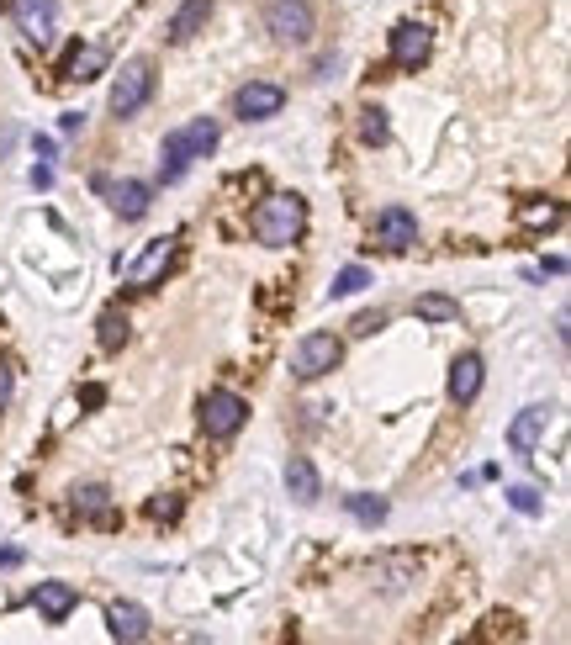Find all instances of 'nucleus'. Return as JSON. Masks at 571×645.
Instances as JSON below:
<instances>
[{
	"label": "nucleus",
	"mask_w": 571,
	"mask_h": 645,
	"mask_svg": "<svg viewBox=\"0 0 571 645\" xmlns=\"http://www.w3.org/2000/svg\"><path fill=\"white\" fill-rule=\"evenodd\" d=\"M212 149H217V122H212V117H196L191 127H175V133H164L159 180H164V186H175V180L186 175L196 159H207Z\"/></svg>",
	"instance_id": "f257e3e1"
},
{
	"label": "nucleus",
	"mask_w": 571,
	"mask_h": 645,
	"mask_svg": "<svg viewBox=\"0 0 571 645\" xmlns=\"http://www.w3.org/2000/svg\"><path fill=\"white\" fill-rule=\"evenodd\" d=\"M249 228H254V238H260V244H270V249L297 244L302 228H307V201L291 196V191H275V196H265L260 207H254Z\"/></svg>",
	"instance_id": "f03ea898"
},
{
	"label": "nucleus",
	"mask_w": 571,
	"mask_h": 645,
	"mask_svg": "<svg viewBox=\"0 0 571 645\" xmlns=\"http://www.w3.org/2000/svg\"><path fill=\"white\" fill-rule=\"evenodd\" d=\"M154 96V69L149 59H133V64H122V75L112 85V117H138L143 106H149Z\"/></svg>",
	"instance_id": "7ed1b4c3"
},
{
	"label": "nucleus",
	"mask_w": 571,
	"mask_h": 645,
	"mask_svg": "<svg viewBox=\"0 0 571 645\" xmlns=\"http://www.w3.org/2000/svg\"><path fill=\"white\" fill-rule=\"evenodd\" d=\"M244 418H249V402L238 392H207L201 397V429H207V439H233L244 429Z\"/></svg>",
	"instance_id": "20e7f679"
},
{
	"label": "nucleus",
	"mask_w": 571,
	"mask_h": 645,
	"mask_svg": "<svg viewBox=\"0 0 571 645\" xmlns=\"http://www.w3.org/2000/svg\"><path fill=\"white\" fill-rule=\"evenodd\" d=\"M339 360H344V344L334 334H307L297 344V355H291V371H297V381H318V376L334 371Z\"/></svg>",
	"instance_id": "39448f33"
},
{
	"label": "nucleus",
	"mask_w": 571,
	"mask_h": 645,
	"mask_svg": "<svg viewBox=\"0 0 571 645\" xmlns=\"http://www.w3.org/2000/svg\"><path fill=\"white\" fill-rule=\"evenodd\" d=\"M265 27L275 32L281 43H312V6L307 0H270L265 6Z\"/></svg>",
	"instance_id": "423d86ee"
},
{
	"label": "nucleus",
	"mask_w": 571,
	"mask_h": 645,
	"mask_svg": "<svg viewBox=\"0 0 571 645\" xmlns=\"http://www.w3.org/2000/svg\"><path fill=\"white\" fill-rule=\"evenodd\" d=\"M175 249H180V233H164V238H154V244L143 249V260L127 265V286H133V291H149V286L159 281V275L175 265Z\"/></svg>",
	"instance_id": "0eeeda50"
},
{
	"label": "nucleus",
	"mask_w": 571,
	"mask_h": 645,
	"mask_svg": "<svg viewBox=\"0 0 571 645\" xmlns=\"http://www.w3.org/2000/svg\"><path fill=\"white\" fill-rule=\"evenodd\" d=\"M434 53V32L423 22H397L392 27V64L397 69H423Z\"/></svg>",
	"instance_id": "6e6552de"
},
{
	"label": "nucleus",
	"mask_w": 571,
	"mask_h": 645,
	"mask_svg": "<svg viewBox=\"0 0 571 645\" xmlns=\"http://www.w3.org/2000/svg\"><path fill=\"white\" fill-rule=\"evenodd\" d=\"M11 22L22 27V38L32 43H53V27H59V6L53 0H11Z\"/></svg>",
	"instance_id": "1a4fd4ad"
},
{
	"label": "nucleus",
	"mask_w": 571,
	"mask_h": 645,
	"mask_svg": "<svg viewBox=\"0 0 571 645\" xmlns=\"http://www.w3.org/2000/svg\"><path fill=\"white\" fill-rule=\"evenodd\" d=\"M281 106H286V90L270 85V80H249V85L233 96V112L244 117V122H265V117L281 112Z\"/></svg>",
	"instance_id": "9d476101"
},
{
	"label": "nucleus",
	"mask_w": 571,
	"mask_h": 645,
	"mask_svg": "<svg viewBox=\"0 0 571 645\" xmlns=\"http://www.w3.org/2000/svg\"><path fill=\"white\" fill-rule=\"evenodd\" d=\"M96 191L112 201V212H122L127 223H138V217L149 212V186H143V180H96Z\"/></svg>",
	"instance_id": "9b49d317"
},
{
	"label": "nucleus",
	"mask_w": 571,
	"mask_h": 645,
	"mask_svg": "<svg viewBox=\"0 0 571 645\" xmlns=\"http://www.w3.org/2000/svg\"><path fill=\"white\" fill-rule=\"evenodd\" d=\"M376 244H386V249H408V244H418V217H413L408 207H386V212H376Z\"/></svg>",
	"instance_id": "f8f14e48"
},
{
	"label": "nucleus",
	"mask_w": 571,
	"mask_h": 645,
	"mask_svg": "<svg viewBox=\"0 0 571 645\" xmlns=\"http://www.w3.org/2000/svg\"><path fill=\"white\" fill-rule=\"evenodd\" d=\"M75 603H80V593L69 582H38V587H32V608H38L48 624H64Z\"/></svg>",
	"instance_id": "ddd939ff"
},
{
	"label": "nucleus",
	"mask_w": 571,
	"mask_h": 645,
	"mask_svg": "<svg viewBox=\"0 0 571 645\" xmlns=\"http://www.w3.org/2000/svg\"><path fill=\"white\" fill-rule=\"evenodd\" d=\"M482 376H487V365H482V355H460L455 365H450V397L466 408V402H476V392H482Z\"/></svg>",
	"instance_id": "4468645a"
},
{
	"label": "nucleus",
	"mask_w": 571,
	"mask_h": 645,
	"mask_svg": "<svg viewBox=\"0 0 571 645\" xmlns=\"http://www.w3.org/2000/svg\"><path fill=\"white\" fill-rule=\"evenodd\" d=\"M106 630L117 640H149V614L138 603H106Z\"/></svg>",
	"instance_id": "2eb2a0df"
},
{
	"label": "nucleus",
	"mask_w": 571,
	"mask_h": 645,
	"mask_svg": "<svg viewBox=\"0 0 571 645\" xmlns=\"http://www.w3.org/2000/svg\"><path fill=\"white\" fill-rule=\"evenodd\" d=\"M545 418H550V408H524L513 418V429H508L513 455H534V445H540V434H545Z\"/></svg>",
	"instance_id": "dca6fc26"
},
{
	"label": "nucleus",
	"mask_w": 571,
	"mask_h": 645,
	"mask_svg": "<svg viewBox=\"0 0 571 645\" xmlns=\"http://www.w3.org/2000/svg\"><path fill=\"white\" fill-rule=\"evenodd\" d=\"M207 16H212V0H186L175 16H170V43H191L201 27H207Z\"/></svg>",
	"instance_id": "f3484780"
},
{
	"label": "nucleus",
	"mask_w": 571,
	"mask_h": 645,
	"mask_svg": "<svg viewBox=\"0 0 571 645\" xmlns=\"http://www.w3.org/2000/svg\"><path fill=\"white\" fill-rule=\"evenodd\" d=\"M286 492L297 497V503H318V471H312L307 455H291V466H286Z\"/></svg>",
	"instance_id": "a211bd4d"
},
{
	"label": "nucleus",
	"mask_w": 571,
	"mask_h": 645,
	"mask_svg": "<svg viewBox=\"0 0 571 645\" xmlns=\"http://www.w3.org/2000/svg\"><path fill=\"white\" fill-rule=\"evenodd\" d=\"M344 508H349V519L355 524H365V529H376V524H386V497H371V492H355V497H344Z\"/></svg>",
	"instance_id": "6ab92c4d"
},
{
	"label": "nucleus",
	"mask_w": 571,
	"mask_h": 645,
	"mask_svg": "<svg viewBox=\"0 0 571 645\" xmlns=\"http://www.w3.org/2000/svg\"><path fill=\"white\" fill-rule=\"evenodd\" d=\"M101 69H106V48L90 43V48H75V53H69V80H96Z\"/></svg>",
	"instance_id": "aec40b11"
},
{
	"label": "nucleus",
	"mask_w": 571,
	"mask_h": 645,
	"mask_svg": "<svg viewBox=\"0 0 571 645\" xmlns=\"http://www.w3.org/2000/svg\"><path fill=\"white\" fill-rule=\"evenodd\" d=\"M365 286H371V270H365V265H344L334 275V286H328V297H355V291H365Z\"/></svg>",
	"instance_id": "412c9836"
},
{
	"label": "nucleus",
	"mask_w": 571,
	"mask_h": 645,
	"mask_svg": "<svg viewBox=\"0 0 571 645\" xmlns=\"http://www.w3.org/2000/svg\"><path fill=\"white\" fill-rule=\"evenodd\" d=\"M418 318L423 323H455L460 318V302H450V297H418Z\"/></svg>",
	"instance_id": "4be33fe9"
},
{
	"label": "nucleus",
	"mask_w": 571,
	"mask_h": 645,
	"mask_svg": "<svg viewBox=\"0 0 571 645\" xmlns=\"http://www.w3.org/2000/svg\"><path fill=\"white\" fill-rule=\"evenodd\" d=\"M122 344H127V312L106 307L101 312V349H122Z\"/></svg>",
	"instance_id": "5701e85b"
},
{
	"label": "nucleus",
	"mask_w": 571,
	"mask_h": 645,
	"mask_svg": "<svg viewBox=\"0 0 571 645\" xmlns=\"http://www.w3.org/2000/svg\"><path fill=\"white\" fill-rule=\"evenodd\" d=\"M360 138L365 143H386V112L381 106H365L360 112Z\"/></svg>",
	"instance_id": "b1692460"
},
{
	"label": "nucleus",
	"mask_w": 571,
	"mask_h": 645,
	"mask_svg": "<svg viewBox=\"0 0 571 645\" xmlns=\"http://www.w3.org/2000/svg\"><path fill=\"white\" fill-rule=\"evenodd\" d=\"M75 508L85 519H101L106 513V487H75Z\"/></svg>",
	"instance_id": "393cba45"
},
{
	"label": "nucleus",
	"mask_w": 571,
	"mask_h": 645,
	"mask_svg": "<svg viewBox=\"0 0 571 645\" xmlns=\"http://www.w3.org/2000/svg\"><path fill=\"white\" fill-rule=\"evenodd\" d=\"M524 223L529 228H556L561 223V207H556V201H545V207H524Z\"/></svg>",
	"instance_id": "a878e982"
},
{
	"label": "nucleus",
	"mask_w": 571,
	"mask_h": 645,
	"mask_svg": "<svg viewBox=\"0 0 571 645\" xmlns=\"http://www.w3.org/2000/svg\"><path fill=\"white\" fill-rule=\"evenodd\" d=\"M508 503L519 508V513H540V492H534V487H513Z\"/></svg>",
	"instance_id": "bb28decb"
},
{
	"label": "nucleus",
	"mask_w": 571,
	"mask_h": 645,
	"mask_svg": "<svg viewBox=\"0 0 571 645\" xmlns=\"http://www.w3.org/2000/svg\"><path fill=\"white\" fill-rule=\"evenodd\" d=\"M11 392H16V371H11V360H0V413H6Z\"/></svg>",
	"instance_id": "cd10ccee"
},
{
	"label": "nucleus",
	"mask_w": 571,
	"mask_h": 645,
	"mask_svg": "<svg viewBox=\"0 0 571 645\" xmlns=\"http://www.w3.org/2000/svg\"><path fill=\"white\" fill-rule=\"evenodd\" d=\"M381 323H386V312H360V318L349 323V328H355V334H376Z\"/></svg>",
	"instance_id": "c85d7f7f"
},
{
	"label": "nucleus",
	"mask_w": 571,
	"mask_h": 645,
	"mask_svg": "<svg viewBox=\"0 0 571 645\" xmlns=\"http://www.w3.org/2000/svg\"><path fill=\"white\" fill-rule=\"evenodd\" d=\"M85 127V112H64V122H59V133H80Z\"/></svg>",
	"instance_id": "c756f323"
},
{
	"label": "nucleus",
	"mask_w": 571,
	"mask_h": 645,
	"mask_svg": "<svg viewBox=\"0 0 571 645\" xmlns=\"http://www.w3.org/2000/svg\"><path fill=\"white\" fill-rule=\"evenodd\" d=\"M80 402H85V408H101V402H106V392H101V386H85V392H80Z\"/></svg>",
	"instance_id": "7c9ffc66"
},
{
	"label": "nucleus",
	"mask_w": 571,
	"mask_h": 645,
	"mask_svg": "<svg viewBox=\"0 0 571 645\" xmlns=\"http://www.w3.org/2000/svg\"><path fill=\"white\" fill-rule=\"evenodd\" d=\"M32 186H43V191L53 186V170H48V164H38V170H32Z\"/></svg>",
	"instance_id": "2f4dec72"
},
{
	"label": "nucleus",
	"mask_w": 571,
	"mask_h": 645,
	"mask_svg": "<svg viewBox=\"0 0 571 645\" xmlns=\"http://www.w3.org/2000/svg\"><path fill=\"white\" fill-rule=\"evenodd\" d=\"M0 566H16V550H0Z\"/></svg>",
	"instance_id": "473e14b6"
}]
</instances>
